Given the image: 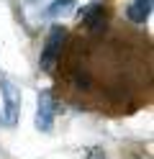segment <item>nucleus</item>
Returning <instances> with one entry per match:
<instances>
[{
    "label": "nucleus",
    "instance_id": "obj_6",
    "mask_svg": "<svg viewBox=\"0 0 154 159\" xmlns=\"http://www.w3.org/2000/svg\"><path fill=\"white\" fill-rule=\"evenodd\" d=\"M75 5V0H54L46 11H44V18H57V16H64L69 13V8Z\"/></svg>",
    "mask_w": 154,
    "mask_h": 159
},
{
    "label": "nucleus",
    "instance_id": "obj_3",
    "mask_svg": "<svg viewBox=\"0 0 154 159\" xmlns=\"http://www.w3.org/2000/svg\"><path fill=\"white\" fill-rule=\"evenodd\" d=\"M54 116H57V100L51 90H41L39 93V111H36V128L49 134L54 128Z\"/></svg>",
    "mask_w": 154,
    "mask_h": 159
},
{
    "label": "nucleus",
    "instance_id": "obj_2",
    "mask_svg": "<svg viewBox=\"0 0 154 159\" xmlns=\"http://www.w3.org/2000/svg\"><path fill=\"white\" fill-rule=\"evenodd\" d=\"M64 36L67 31L62 26H54L46 36V44H44V52H41V69L44 72H51L57 67V59H59V49L64 44Z\"/></svg>",
    "mask_w": 154,
    "mask_h": 159
},
{
    "label": "nucleus",
    "instance_id": "obj_5",
    "mask_svg": "<svg viewBox=\"0 0 154 159\" xmlns=\"http://www.w3.org/2000/svg\"><path fill=\"white\" fill-rule=\"evenodd\" d=\"M82 21H85V26L90 28V31H100L103 26V8L98 3H92L85 13H82Z\"/></svg>",
    "mask_w": 154,
    "mask_h": 159
},
{
    "label": "nucleus",
    "instance_id": "obj_1",
    "mask_svg": "<svg viewBox=\"0 0 154 159\" xmlns=\"http://www.w3.org/2000/svg\"><path fill=\"white\" fill-rule=\"evenodd\" d=\"M0 87H3V121L8 126H16L18 111H21V90L16 87V82H10L8 77L0 80Z\"/></svg>",
    "mask_w": 154,
    "mask_h": 159
},
{
    "label": "nucleus",
    "instance_id": "obj_4",
    "mask_svg": "<svg viewBox=\"0 0 154 159\" xmlns=\"http://www.w3.org/2000/svg\"><path fill=\"white\" fill-rule=\"evenodd\" d=\"M149 13H152V0H131L126 8V16L131 23H147Z\"/></svg>",
    "mask_w": 154,
    "mask_h": 159
}]
</instances>
